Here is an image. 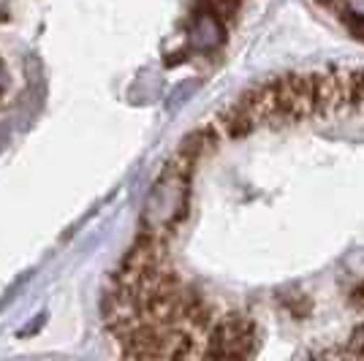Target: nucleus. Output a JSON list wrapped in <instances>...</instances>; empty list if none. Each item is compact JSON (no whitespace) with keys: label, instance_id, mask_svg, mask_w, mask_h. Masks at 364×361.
<instances>
[{"label":"nucleus","instance_id":"2","mask_svg":"<svg viewBox=\"0 0 364 361\" xmlns=\"http://www.w3.org/2000/svg\"><path fill=\"white\" fill-rule=\"evenodd\" d=\"M256 125H258L256 114L245 104H240V101H234V104L220 114V128H223V134L231 136V139H242V136L253 134Z\"/></svg>","mask_w":364,"mask_h":361},{"label":"nucleus","instance_id":"1","mask_svg":"<svg viewBox=\"0 0 364 361\" xmlns=\"http://www.w3.org/2000/svg\"><path fill=\"white\" fill-rule=\"evenodd\" d=\"M256 329L242 316L220 318L207 331V345L201 347V356L210 359H247L253 356Z\"/></svg>","mask_w":364,"mask_h":361},{"label":"nucleus","instance_id":"3","mask_svg":"<svg viewBox=\"0 0 364 361\" xmlns=\"http://www.w3.org/2000/svg\"><path fill=\"white\" fill-rule=\"evenodd\" d=\"M218 141H220V136L215 131V125H207V128H196V131H191V134L185 136L180 141V150L177 152L196 163L198 158L210 155V152L218 147Z\"/></svg>","mask_w":364,"mask_h":361},{"label":"nucleus","instance_id":"7","mask_svg":"<svg viewBox=\"0 0 364 361\" xmlns=\"http://www.w3.org/2000/svg\"><path fill=\"white\" fill-rule=\"evenodd\" d=\"M316 3H318V6H326V9H334V6H337V0H316Z\"/></svg>","mask_w":364,"mask_h":361},{"label":"nucleus","instance_id":"6","mask_svg":"<svg viewBox=\"0 0 364 361\" xmlns=\"http://www.w3.org/2000/svg\"><path fill=\"white\" fill-rule=\"evenodd\" d=\"M350 304L353 307H359V310H364V280L362 283H356V286L350 288Z\"/></svg>","mask_w":364,"mask_h":361},{"label":"nucleus","instance_id":"4","mask_svg":"<svg viewBox=\"0 0 364 361\" xmlns=\"http://www.w3.org/2000/svg\"><path fill=\"white\" fill-rule=\"evenodd\" d=\"M343 22L348 25V31L353 38L364 41V14H353V11H346L343 14Z\"/></svg>","mask_w":364,"mask_h":361},{"label":"nucleus","instance_id":"5","mask_svg":"<svg viewBox=\"0 0 364 361\" xmlns=\"http://www.w3.org/2000/svg\"><path fill=\"white\" fill-rule=\"evenodd\" d=\"M346 356H359V359H364V323H359L353 329V334H350V345L346 350Z\"/></svg>","mask_w":364,"mask_h":361}]
</instances>
